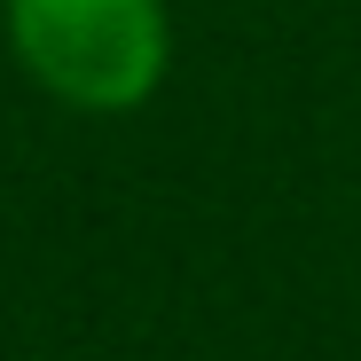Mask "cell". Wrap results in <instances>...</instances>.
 <instances>
[{"mask_svg": "<svg viewBox=\"0 0 361 361\" xmlns=\"http://www.w3.org/2000/svg\"><path fill=\"white\" fill-rule=\"evenodd\" d=\"M24 71L71 110H142L173 63L165 0H8Z\"/></svg>", "mask_w": 361, "mask_h": 361, "instance_id": "1", "label": "cell"}]
</instances>
